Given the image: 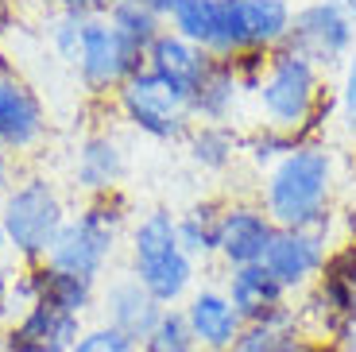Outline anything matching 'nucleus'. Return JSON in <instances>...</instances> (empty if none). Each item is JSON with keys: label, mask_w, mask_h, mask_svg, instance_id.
Here are the masks:
<instances>
[{"label": "nucleus", "mask_w": 356, "mask_h": 352, "mask_svg": "<svg viewBox=\"0 0 356 352\" xmlns=\"http://www.w3.org/2000/svg\"><path fill=\"white\" fill-rule=\"evenodd\" d=\"M167 27L213 58V43H217V31H221V0H178Z\"/></svg>", "instance_id": "obj_23"}, {"label": "nucleus", "mask_w": 356, "mask_h": 352, "mask_svg": "<svg viewBox=\"0 0 356 352\" xmlns=\"http://www.w3.org/2000/svg\"><path fill=\"white\" fill-rule=\"evenodd\" d=\"M143 66H147V54L136 51L132 43H124L105 16L86 19L81 51H78V62H74V74H78L86 93L108 97V93H116L132 74H140Z\"/></svg>", "instance_id": "obj_7"}, {"label": "nucleus", "mask_w": 356, "mask_h": 352, "mask_svg": "<svg viewBox=\"0 0 356 352\" xmlns=\"http://www.w3.org/2000/svg\"><path fill=\"white\" fill-rule=\"evenodd\" d=\"M86 329V317L63 314L54 306H31L16 326L0 333V352H70Z\"/></svg>", "instance_id": "obj_14"}, {"label": "nucleus", "mask_w": 356, "mask_h": 352, "mask_svg": "<svg viewBox=\"0 0 356 352\" xmlns=\"http://www.w3.org/2000/svg\"><path fill=\"white\" fill-rule=\"evenodd\" d=\"M321 89H325L321 86V70L310 58H302L291 47L271 51L256 89L259 124L294 136L298 143H310V120L330 113V101H325Z\"/></svg>", "instance_id": "obj_2"}, {"label": "nucleus", "mask_w": 356, "mask_h": 352, "mask_svg": "<svg viewBox=\"0 0 356 352\" xmlns=\"http://www.w3.org/2000/svg\"><path fill=\"white\" fill-rule=\"evenodd\" d=\"M275 232V221L267 217L259 202H229L217 221V259L225 264V271L264 264Z\"/></svg>", "instance_id": "obj_11"}, {"label": "nucleus", "mask_w": 356, "mask_h": 352, "mask_svg": "<svg viewBox=\"0 0 356 352\" xmlns=\"http://www.w3.org/2000/svg\"><path fill=\"white\" fill-rule=\"evenodd\" d=\"M209 66H213V58H209L202 47H194V43H186L182 35H175L170 27L152 43V51H147V70H152L155 78H163L175 93H182L186 101L194 97V89L205 81Z\"/></svg>", "instance_id": "obj_17"}, {"label": "nucleus", "mask_w": 356, "mask_h": 352, "mask_svg": "<svg viewBox=\"0 0 356 352\" xmlns=\"http://www.w3.org/2000/svg\"><path fill=\"white\" fill-rule=\"evenodd\" d=\"M35 267V282H39V302L43 306H54L63 314L86 317L89 310H97V287L101 282H89L81 275L58 271L51 264H31Z\"/></svg>", "instance_id": "obj_19"}, {"label": "nucleus", "mask_w": 356, "mask_h": 352, "mask_svg": "<svg viewBox=\"0 0 356 352\" xmlns=\"http://www.w3.org/2000/svg\"><path fill=\"white\" fill-rule=\"evenodd\" d=\"M70 352H140V344L132 337H124L120 329L105 326V321H93V326L81 329V337L74 341Z\"/></svg>", "instance_id": "obj_28"}, {"label": "nucleus", "mask_w": 356, "mask_h": 352, "mask_svg": "<svg viewBox=\"0 0 356 352\" xmlns=\"http://www.w3.org/2000/svg\"><path fill=\"white\" fill-rule=\"evenodd\" d=\"M140 4H143V8H152L159 19H170V12L178 8V0H140Z\"/></svg>", "instance_id": "obj_32"}, {"label": "nucleus", "mask_w": 356, "mask_h": 352, "mask_svg": "<svg viewBox=\"0 0 356 352\" xmlns=\"http://www.w3.org/2000/svg\"><path fill=\"white\" fill-rule=\"evenodd\" d=\"M353 221H356V205H353Z\"/></svg>", "instance_id": "obj_37"}, {"label": "nucleus", "mask_w": 356, "mask_h": 352, "mask_svg": "<svg viewBox=\"0 0 356 352\" xmlns=\"http://www.w3.org/2000/svg\"><path fill=\"white\" fill-rule=\"evenodd\" d=\"M244 12V27H248L252 51H279L291 39L294 24V0H236Z\"/></svg>", "instance_id": "obj_20"}, {"label": "nucleus", "mask_w": 356, "mask_h": 352, "mask_svg": "<svg viewBox=\"0 0 356 352\" xmlns=\"http://www.w3.org/2000/svg\"><path fill=\"white\" fill-rule=\"evenodd\" d=\"M286 352H333L330 341H318V337H298V341L286 344Z\"/></svg>", "instance_id": "obj_31"}, {"label": "nucleus", "mask_w": 356, "mask_h": 352, "mask_svg": "<svg viewBox=\"0 0 356 352\" xmlns=\"http://www.w3.org/2000/svg\"><path fill=\"white\" fill-rule=\"evenodd\" d=\"M337 4H341V12L348 16V24L356 27V0H337Z\"/></svg>", "instance_id": "obj_35"}, {"label": "nucleus", "mask_w": 356, "mask_h": 352, "mask_svg": "<svg viewBox=\"0 0 356 352\" xmlns=\"http://www.w3.org/2000/svg\"><path fill=\"white\" fill-rule=\"evenodd\" d=\"M0 259H8V240H4V229H0Z\"/></svg>", "instance_id": "obj_36"}, {"label": "nucleus", "mask_w": 356, "mask_h": 352, "mask_svg": "<svg viewBox=\"0 0 356 352\" xmlns=\"http://www.w3.org/2000/svg\"><path fill=\"white\" fill-rule=\"evenodd\" d=\"M81 31H86V19L70 16V12H54V19L47 24V43H51V54L66 66L78 62L81 51Z\"/></svg>", "instance_id": "obj_27"}, {"label": "nucleus", "mask_w": 356, "mask_h": 352, "mask_svg": "<svg viewBox=\"0 0 356 352\" xmlns=\"http://www.w3.org/2000/svg\"><path fill=\"white\" fill-rule=\"evenodd\" d=\"M186 159L202 175H225L241 159V136L225 124H194L186 136Z\"/></svg>", "instance_id": "obj_21"}, {"label": "nucleus", "mask_w": 356, "mask_h": 352, "mask_svg": "<svg viewBox=\"0 0 356 352\" xmlns=\"http://www.w3.org/2000/svg\"><path fill=\"white\" fill-rule=\"evenodd\" d=\"M105 19L116 27V35L132 43L136 51H152V43L167 31V19H159L152 8H143L140 0H113L105 12Z\"/></svg>", "instance_id": "obj_24"}, {"label": "nucleus", "mask_w": 356, "mask_h": 352, "mask_svg": "<svg viewBox=\"0 0 356 352\" xmlns=\"http://www.w3.org/2000/svg\"><path fill=\"white\" fill-rule=\"evenodd\" d=\"M163 310L167 306H159L152 294L143 291L140 279H136L132 271L113 275L105 287H97V314H101V321L113 326V329H120L124 337H132L136 344H143L147 337H152V329L159 326Z\"/></svg>", "instance_id": "obj_12"}, {"label": "nucleus", "mask_w": 356, "mask_h": 352, "mask_svg": "<svg viewBox=\"0 0 356 352\" xmlns=\"http://www.w3.org/2000/svg\"><path fill=\"white\" fill-rule=\"evenodd\" d=\"M51 132L47 105L39 89L27 78H19L12 66H0V151L31 155Z\"/></svg>", "instance_id": "obj_9"}, {"label": "nucleus", "mask_w": 356, "mask_h": 352, "mask_svg": "<svg viewBox=\"0 0 356 352\" xmlns=\"http://www.w3.org/2000/svg\"><path fill=\"white\" fill-rule=\"evenodd\" d=\"M113 105L132 132L147 136L155 143H186L190 128H194L190 101L182 93H175L163 78H155L147 66L116 89Z\"/></svg>", "instance_id": "obj_6"}, {"label": "nucleus", "mask_w": 356, "mask_h": 352, "mask_svg": "<svg viewBox=\"0 0 356 352\" xmlns=\"http://www.w3.org/2000/svg\"><path fill=\"white\" fill-rule=\"evenodd\" d=\"M51 4H54V12H70V16H81V19H93L108 12V0H51Z\"/></svg>", "instance_id": "obj_30"}, {"label": "nucleus", "mask_w": 356, "mask_h": 352, "mask_svg": "<svg viewBox=\"0 0 356 352\" xmlns=\"http://www.w3.org/2000/svg\"><path fill=\"white\" fill-rule=\"evenodd\" d=\"M225 294L236 306V314L244 317V326H256V321H275L279 314L291 310V294L275 282V275L267 271L264 264H248V267H232L225 271Z\"/></svg>", "instance_id": "obj_16"}, {"label": "nucleus", "mask_w": 356, "mask_h": 352, "mask_svg": "<svg viewBox=\"0 0 356 352\" xmlns=\"http://www.w3.org/2000/svg\"><path fill=\"white\" fill-rule=\"evenodd\" d=\"M337 120L348 136H356V51L345 58L341 70V89H337Z\"/></svg>", "instance_id": "obj_29"}, {"label": "nucleus", "mask_w": 356, "mask_h": 352, "mask_svg": "<svg viewBox=\"0 0 356 352\" xmlns=\"http://www.w3.org/2000/svg\"><path fill=\"white\" fill-rule=\"evenodd\" d=\"M337 159L325 143H294L259 182V205L275 229H318L333 225Z\"/></svg>", "instance_id": "obj_1"}, {"label": "nucleus", "mask_w": 356, "mask_h": 352, "mask_svg": "<svg viewBox=\"0 0 356 352\" xmlns=\"http://www.w3.org/2000/svg\"><path fill=\"white\" fill-rule=\"evenodd\" d=\"M286 47L310 58L318 70H333L345 66V58L356 51V27L348 24L337 0H306L294 8Z\"/></svg>", "instance_id": "obj_8"}, {"label": "nucleus", "mask_w": 356, "mask_h": 352, "mask_svg": "<svg viewBox=\"0 0 356 352\" xmlns=\"http://www.w3.org/2000/svg\"><path fill=\"white\" fill-rule=\"evenodd\" d=\"M244 86L236 78V62L232 58H213L205 81L194 89L190 97V113H194V124H232L241 120V105H244Z\"/></svg>", "instance_id": "obj_18"}, {"label": "nucleus", "mask_w": 356, "mask_h": 352, "mask_svg": "<svg viewBox=\"0 0 356 352\" xmlns=\"http://www.w3.org/2000/svg\"><path fill=\"white\" fill-rule=\"evenodd\" d=\"M330 232L318 229H279L271 248L264 255V267L275 275V282L286 294H302L321 279L330 264Z\"/></svg>", "instance_id": "obj_10"}, {"label": "nucleus", "mask_w": 356, "mask_h": 352, "mask_svg": "<svg viewBox=\"0 0 356 352\" xmlns=\"http://www.w3.org/2000/svg\"><path fill=\"white\" fill-rule=\"evenodd\" d=\"M140 352H202L194 329H190L182 306H167L159 317V326L152 329V337L140 344Z\"/></svg>", "instance_id": "obj_25"}, {"label": "nucleus", "mask_w": 356, "mask_h": 352, "mask_svg": "<svg viewBox=\"0 0 356 352\" xmlns=\"http://www.w3.org/2000/svg\"><path fill=\"white\" fill-rule=\"evenodd\" d=\"M221 209L225 202L205 198V202H194L186 213H178V244L197 267L217 259V221H221Z\"/></svg>", "instance_id": "obj_22"}, {"label": "nucleus", "mask_w": 356, "mask_h": 352, "mask_svg": "<svg viewBox=\"0 0 356 352\" xmlns=\"http://www.w3.org/2000/svg\"><path fill=\"white\" fill-rule=\"evenodd\" d=\"M8 27H12V0H0V39L8 35Z\"/></svg>", "instance_id": "obj_34"}, {"label": "nucleus", "mask_w": 356, "mask_h": 352, "mask_svg": "<svg viewBox=\"0 0 356 352\" xmlns=\"http://www.w3.org/2000/svg\"><path fill=\"white\" fill-rule=\"evenodd\" d=\"M128 175V151L124 143L108 132H86L74 147L70 163V182L74 190H81L86 198H101L120 190Z\"/></svg>", "instance_id": "obj_13"}, {"label": "nucleus", "mask_w": 356, "mask_h": 352, "mask_svg": "<svg viewBox=\"0 0 356 352\" xmlns=\"http://www.w3.org/2000/svg\"><path fill=\"white\" fill-rule=\"evenodd\" d=\"M128 229V198L120 190L101 198H86L78 209L66 217L63 232L47 252V264L58 271L81 275L89 282H101L116 255V244Z\"/></svg>", "instance_id": "obj_4"}, {"label": "nucleus", "mask_w": 356, "mask_h": 352, "mask_svg": "<svg viewBox=\"0 0 356 352\" xmlns=\"http://www.w3.org/2000/svg\"><path fill=\"white\" fill-rule=\"evenodd\" d=\"M66 198L47 175H19L0 194V229L8 240L12 264H47V252L63 232Z\"/></svg>", "instance_id": "obj_5"}, {"label": "nucleus", "mask_w": 356, "mask_h": 352, "mask_svg": "<svg viewBox=\"0 0 356 352\" xmlns=\"http://www.w3.org/2000/svg\"><path fill=\"white\" fill-rule=\"evenodd\" d=\"M12 182H16V178H12V155L8 151H0V194H4Z\"/></svg>", "instance_id": "obj_33"}, {"label": "nucleus", "mask_w": 356, "mask_h": 352, "mask_svg": "<svg viewBox=\"0 0 356 352\" xmlns=\"http://www.w3.org/2000/svg\"><path fill=\"white\" fill-rule=\"evenodd\" d=\"M294 143H298L294 136L275 132V128H264V124H259L256 132L244 136V140H241V155L248 159V163H252L256 170H264V175H267V170L275 167L279 159H283L286 151L294 147Z\"/></svg>", "instance_id": "obj_26"}, {"label": "nucleus", "mask_w": 356, "mask_h": 352, "mask_svg": "<svg viewBox=\"0 0 356 352\" xmlns=\"http://www.w3.org/2000/svg\"><path fill=\"white\" fill-rule=\"evenodd\" d=\"M128 271L159 306H182L197 287V264L178 244V213L147 209L128 229Z\"/></svg>", "instance_id": "obj_3"}, {"label": "nucleus", "mask_w": 356, "mask_h": 352, "mask_svg": "<svg viewBox=\"0 0 356 352\" xmlns=\"http://www.w3.org/2000/svg\"><path fill=\"white\" fill-rule=\"evenodd\" d=\"M182 314H186L202 352H229L232 341H236L241 329H244V317L236 314V306L229 302L225 287H213V282L194 287L190 298L182 302Z\"/></svg>", "instance_id": "obj_15"}, {"label": "nucleus", "mask_w": 356, "mask_h": 352, "mask_svg": "<svg viewBox=\"0 0 356 352\" xmlns=\"http://www.w3.org/2000/svg\"><path fill=\"white\" fill-rule=\"evenodd\" d=\"M108 4H113V0H108Z\"/></svg>", "instance_id": "obj_38"}]
</instances>
